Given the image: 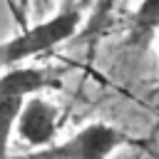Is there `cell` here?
<instances>
[{
	"mask_svg": "<svg viewBox=\"0 0 159 159\" xmlns=\"http://www.w3.org/2000/svg\"><path fill=\"white\" fill-rule=\"evenodd\" d=\"M82 27V12L72 7H62L55 15H47L37 20L35 25L25 27L15 37L0 42V67L10 70L22 65L25 60H32L42 52H50L52 47L62 45L65 40L75 37Z\"/></svg>",
	"mask_w": 159,
	"mask_h": 159,
	"instance_id": "obj_1",
	"label": "cell"
},
{
	"mask_svg": "<svg viewBox=\"0 0 159 159\" xmlns=\"http://www.w3.org/2000/svg\"><path fill=\"white\" fill-rule=\"evenodd\" d=\"M127 142L129 137L117 127L107 122H89L62 142H52L42 149H32L30 154L10 159H109Z\"/></svg>",
	"mask_w": 159,
	"mask_h": 159,
	"instance_id": "obj_2",
	"label": "cell"
},
{
	"mask_svg": "<svg viewBox=\"0 0 159 159\" xmlns=\"http://www.w3.org/2000/svg\"><path fill=\"white\" fill-rule=\"evenodd\" d=\"M57 124H60V112H57L55 102H50L45 97V92H37V94H30L22 99L17 122H15V132L32 149H42L55 142Z\"/></svg>",
	"mask_w": 159,
	"mask_h": 159,
	"instance_id": "obj_3",
	"label": "cell"
},
{
	"mask_svg": "<svg viewBox=\"0 0 159 159\" xmlns=\"http://www.w3.org/2000/svg\"><path fill=\"white\" fill-rule=\"evenodd\" d=\"M60 87V77L45 67H10L0 75V102L12 97H30L37 92H47Z\"/></svg>",
	"mask_w": 159,
	"mask_h": 159,
	"instance_id": "obj_4",
	"label": "cell"
},
{
	"mask_svg": "<svg viewBox=\"0 0 159 159\" xmlns=\"http://www.w3.org/2000/svg\"><path fill=\"white\" fill-rule=\"evenodd\" d=\"M159 30V0H142L132 15L129 35L134 42H144L154 37Z\"/></svg>",
	"mask_w": 159,
	"mask_h": 159,
	"instance_id": "obj_5",
	"label": "cell"
},
{
	"mask_svg": "<svg viewBox=\"0 0 159 159\" xmlns=\"http://www.w3.org/2000/svg\"><path fill=\"white\" fill-rule=\"evenodd\" d=\"M25 97H12L0 102V159H10V134L15 132L17 112Z\"/></svg>",
	"mask_w": 159,
	"mask_h": 159,
	"instance_id": "obj_6",
	"label": "cell"
},
{
	"mask_svg": "<svg viewBox=\"0 0 159 159\" xmlns=\"http://www.w3.org/2000/svg\"><path fill=\"white\" fill-rule=\"evenodd\" d=\"M114 2H117V0H94V15H92V22L99 25V22L109 15V10L114 7Z\"/></svg>",
	"mask_w": 159,
	"mask_h": 159,
	"instance_id": "obj_7",
	"label": "cell"
},
{
	"mask_svg": "<svg viewBox=\"0 0 159 159\" xmlns=\"http://www.w3.org/2000/svg\"><path fill=\"white\" fill-rule=\"evenodd\" d=\"M27 7H32V12H35V17H47V12H50V7H52V2L55 0H22Z\"/></svg>",
	"mask_w": 159,
	"mask_h": 159,
	"instance_id": "obj_8",
	"label": "cell"
},
{
	"mask_svg": "<svg viewBox=\"0 0 159 159\" xmlns=\"http://www.w3.org/2000/svg\"><path fill=\"white\" fill-rule=\"evenodd\" d=\"M75 5V0H65V7H72Z\"/></svg>",
	"mask_w": 159,
	"mask_h": 159,
	"instance_id": "obj_9",
	"label": "cell"
},
{
	"mask_svg": "<svg viewBox=\"0 0 159 159\" xmlns=\"http://www.w3.org/2000/svg\"><path fill=\"white\" fill-rule=\"evenodd\" d=\"M154 40H157V45H159V30H157V35H154Z\"/></svg>",
	"mask_w": 159,
	"mask_h": 159,
	"instance_id": "obj_10",
	"label": "cell"
}]
</instances>
